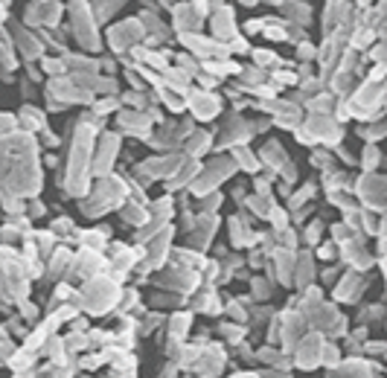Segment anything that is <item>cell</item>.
<instances>
[{
  "instance_id": "obj_1",
  "label": "cell",
  "mask_w": 387,
  "mask_h": 378,
  "mask_svg": "<svg viewBox=\"0 0 387 378\" xmlns=\"http://www.w3.org/2000/svg\"><path fill=\"white\" fill-rule=\"evenodd\" d=\"M143 32H146L143 20H126V24H119L117 29H111V47L123 50V47L140 41V38H143Z\"/></svg>"
},
{
  "instance_id": "obj_2",
  "label": "cell",
  "mask_w": 387,
  "mask_h": 378,
  "mask_svg": "<svg viewBox=\"0 0 387 378\" xmlns=\"http://www.w3.org/2000/svg\"><path fill=\"white\" fill-rule=\"evenodd\" d=\"M195 102H201V105H195L198 117H213V114L218 111V99L213 96V93H198V96H195Z\"/></svg>"
},
{
  "instance_id": "obj_3",
  "label": "cell",
  "mask_w": 387,
  "mask_h": 378,
  "mask_svg": "<svg viewBox=\"0 0 387 378\" xmlns=\"http://www.w3.org/2000/svg\"><path fill=\"white\" fill-rule=\"evenodd\" d=\"M253 58H256V64H271V53H268V50H256Z\"/></svg>"
},
{
  "instance_id": "obj_4",
  "label": "cell",
  "mask_w": 387,
  "mask_h": 378,
  "mask_svg": "<svg viewBox=\"0 0 387 378\" xmlns=\"http://www.w3.org/2000/svg\"><path fill=\"white\" fill-rule=\"evenodd\" d=\"M15 128V117H0V131H12Z\"/></svg>"
},
{
  "instance_id": "obj_5",
  "label": "cell",
  "mask_w": 387,
  "mask_h": 378,
  "mask_svg": "<svg viewBox=\"0 0 387 378\" xmlns=\"http://www.w3.org/2000/svg\"><path fill=\"white\" fill-rule=\"evenodd\" d=\"M242 3H256V0H242Z\"/></svg>"
}]
</instances>
